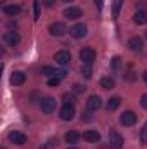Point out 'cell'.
I'll return each instance as SVG.
<instances>
[{"label": "cell", "mask_w": 147, "mask_h": 149, "mask_svg": "<svg viewBox=\"0 0 147 149\" xmlns=\"http://www.w3.org/2000/svg\"><path fill=\"white\" fill-rule=\"evenodd\" d=\"M40 149H47V146H43V148H40Z\"/></svg>", "instance_id": "cell-35"}, {"label": "cell", "mask_w": 147, "mask_h": 149, "mask_svg": "<svg viewBox=\"0 0 147 149\" xmlns=\"http://www.w3.org/2000/svg\"><path fill=\"white\" fill-rule=\"evenodd\" d=\"M119 123L125 125V127H132L137 123V114L133 111H125L121 116H119Z\"/></svg>", "instance_id": "cell-3"}, {"label": "cell", "mask_w": 147, "mask_h": 149, "mask_svg": "<svg viewBox=\"0 0 147 149\" xmlns=\"http://www.w3.org/2000/svg\"><path fill=\"white\" fill-rule=\"evenodd\" d=\"M0 149H5V148H0Z\"/></svg>", "instance_id": "cell-39"}, {"label": "cell", "mask_w": 147, "mask_h": 149, "mask_svg": "<svg viewBox=\"0 0 147 149\" xmlns=\"http://www.w3.org/2000/svg\"><path fill=\"white\" fill-rule=\"evenodd\" d=\"M95 5H97V9L101 10V9H102V5H104V0H95Z\"/></svg>", "instance_id": "cell-32"}, {"label": "cell", "mask_w": 147, "mask_h": 149, "mask_svg": "<svg viewBox=\"0 0 147 149\" xmlns=\"http://www.w3.org/2000/svg\"><path fill=\"white\" fill-rule=\"evenodd\" d=\"M69 33H71L73 38H81L87 35V26L85 24H74L73 28L69 30Z\"/></svg>", "instance_id": "cell-12"}, {"label": "cell", "mask_w": 147, "mask_h": 149, "mask_svg": "<svg viewBox=\"0 0 147 149\" xmlns=\"http://www.w3.org/2000/svg\"><path fill=\"white\" fill-rule=\"evenodd\" d=\"M109 146L112 149H121L123 148V137H121L116 130H112L109 134Z\"/></svg>", "instance_id": "cell-6"}, {"label": "cell", "mask_w": 147, "mask_h": 149, "mask_svg": "<svg viewBox=\"0 0 147 149\" xmlns=\"http://www.w3.org/2000/svg\"><path fill=\"white\" fill-rule=\"evenodd\" d=\"M2 2H5V0H2Z\"/></svg>", "instance_id": "cell-40"}, {"label": "cell", "mask_w": 147, "mask_h": 149, "mask_svg": "<svg viewBox=\"0 0 147 149\" xmlns=\"http://www.w3.org/2000/svg\"><path fill=\"white\" fill-rule=\"evenodd\" d=\"M24 80H26V74L23 73V71H14V73L10 74V83H12V85H16V87L23 85V83H24Z\"/></svg>", "instance_id": "cell-14"}, {"label": "cell", "mask_w": 147, "mask_h": 149, "mask_svg": "<svg viewBox=\"0 0 147 149\" xmlns=\"http://www.w3.org/2000/svg\"><path fill=\"white\" fill-rule=\"evenodd\" d=\"M68 149H78V148H68Z\"/></svg>", "instance_id": "cell-37"}, {"label": "cell", "mask_w": 147, "mask_h": 149, "mask_svg": "<svg viewBox=\"0 0 147 149\" xmlns=\"http://www.w3.org/2000/svg\"><path fill=\"white\" fill-rule=\"evenodd\" d=\"M140 104H142V108H144V109H147V94H144V95H142Z\"/></svg>", "instance_id": "cell-30"}, {"label": "cell", "mask_w": 147, "mask_h": 149, "mask_svg": "<svg viewBox=\"0 0 147 149\" xmlns=\"http://www.w3.org/2000/svg\"><path fill=\"white\" fill-rule=\"evenodd\" d=\"M73 90H74V94H81V92H85L87 88H85V85H80V83H76L73 87Z\"/></svg>", "instance_id": "cell-26"}, {"label": "cell", "mask_w": 147, "mask_h": 149, "mask_svg": "<svg viewBox=\"0 0 147 149\" xmlns=\"http://www.w3.org/2000/svg\"><path fill=\"white\" fill-rule=\"evenodd\" d=\"M81 120H85V121H90L92 118H90V114H87V113H85V114H81Z\"/></svg>", "instance_id": "cell-33"}, {"label": "cell", "mask_w": 147, "mask_h": 149, "mask_svg": "<svg viewBox=\"0 0 147 149\" xmlns=\"http://www.w3.org/2000/svg\"><path fill=\"white\" fill-rule=\"evenodd\" d=\"M121 5H123V0H112V16L118 17L119 10H121Z\"/></svg>", "instance_id": "cell-22"}, {"label": "cell", "mask_w": 147, "mask_h": 149, "mask_svg": "<svg viewBox=\"0 0 147 149\" xmlns=\"http://www.w3.org/2000/svg\"><path fill=\"white\" fill-rule=\"evenodd\" d=\"M19 12H21V7L16 5V3H12V5H5V7H3V14H7V16H17Z\"/></svg>", "instance_id": "cell-19"}, {"label": "cell", "mask_w": 147, "mask_h": 149, "mask_svg": "<svg viewBox=\"0 0 147 149\" xmlns=\"http://www.w3.org/2000/svg\"><path fill=\"white\" fill-rule=\"evenodd\" d=\"M146 38H147V31H146Z\"/></svg>", "instance_id": "cell-38"}, {"label": "cell", "mask_w": 147, "mask_h": 149, "mask_svg": "<svg viewBox=\"0 0 147 149\" xmlns=\"http://www.w3.org/2000/svg\"><path fill=\"white\" fill-rule=\"evenodd\" d=\"M3 42H5L9 47H16V45L19 43V35L14 33V31H9V33L3 35Z\"/></svg>", "instance_id": "cell-13"}, {"label": "cell", "mask_w": 147, "mask_h": 149, "mask_svg": "<svg viewBox=\"0 0 147 149\" xmlns=\"http://www.w3.org/2000/svg\"><path fill=\"white\" fill-rule=\"evenodd\" d=\"M101 106H102V101H101L99 95H90V97L87 99V108H88L90 111H97Z\"/></svg>", "instance_id": "cell-10"}, {"label": "cell", "mask_w": 147, "mask_h": 149, "mask_svg": "<svg viewBox=\"0 0 147 149\" xmlns=\"http://www.w3.org/2000/svg\"><path fill=\"white\" fill-rule=\"evenodd\" d=\"M119 64H121V59H119V57H114V59L111 61V66H112V68H119Z\"/></svg>", "instance_id": "cell-28"}, {"label": "cell", "mask_w": 147, "mask_h": 149, "mask_svg": "<svg viewBox=\"0 0 147 149\" xmlns=\"http://www.w3.org/2000/svg\"><path fill=\"white\" fill-rule=\"evenodd\" d=\"M64 104H73L74 106V95H64Z\"/></svg>", "instance_id": "cell-27"}, {"label": "cell", "mask_w": 147, "mask_h": 149, "mask_svg": "<svg viewBox=\"0 0 147 149\" xmlns=\"http://www.w3.org/2000/svg\"><path fill=\"white\" fill-rule=\"evenodd\" d=\"M49 31H50V35H54V37H62V35L66 33V26H64L62 23H52V24L49 26Z\"/></svg>", "instance_id": "cell-9"}, {"label": "cell", "mask_w": 147, "mask_h": 149, "mask_svg": "<svg viewBox=\"0 0 147 149\" xmlns=\"http://www.w3.org/2000/svg\"><path fill=\"white\" fill-rule=\"evenodd\" d=\"M49 87H57L59 83H61V78H57V76H52V78H49Z\"/></svg>", "instance_id": "cell-23"}, {"label": "cell", "mask_w": 147, "mask_h": 149, "mask_svg": "<svg viewBox=\"0 0 147 149\" xmlns=\"http://www.w3.org/2000/svg\"><path fill=\"white\" fill-rule=\"evenodd\" d=\"M142 45H144V43H142V38H139V37H132L128 40V47H130L132 50H135V52H137V50H142Z\"/></svg>", "instance_id": "cell-16"}, {"label": "cell", "mask_w": 147, "mask_h": 149, "mask_svg": "<svg viewBox=\"0 0 147 149\" xmlns=\"http://www.w3.org/2000/svg\"><path fill=\"white\" fill-rule=\"evenodd\" d=\"M64 139H66V142H68V144H74V142H78V141L81 139V135H80L76 130H69V132L64 135Z\"/></svg>", "instance_id": "cell-18"}, {"label": "cell", "mask_w": 147, "mask_h": 149, "mask_svg": "<svg viewBox=\"0 0 147 149\" xmlns=\"http://www.w3.org/2000/svg\"><path fill=\"white\" fill-rule=\"evenodd\" d=\"M43 5H45L47 9H52V7L57 5V0H43Z\"/></svg>", "instance_id": "cell-25"}, {"label": "cell", "mask_w": 147, "mask_h": 149, "mask_svg": "<svg viewBox=\"0 0 147 149\" xmlns=\"http://www.w3.org/2000/svg\"><path fill=\"white\" fill-rule=\"evenodd\" d=\"M80 59L83 64H92L95 61V50L92 47H83L80 50Z\"/></svg>", "instance_id": "cell-1"}, {"label": "cell", "mask_w": 147, "mask_h": 149, "mask_svg": "<svg viewBox=\"0 0 147 149\" xmlns=\"http://www.w3.org/2000/svg\"><path fill=\"white\" fill-rule=\"evenodd\" d=\"M119 106H121V99H119V97H111L109 101H107V109H109V111L118 109Z\"/></svg>", "instance_id": "cell-20"}, {"label": "cell", "mask_w": 147, "mask_h": 149, "mask_svg": "<svg viewBox=\"0 0 147 149\" xmlns=\"http://www.w3.org/2000/svg\"><path fill=\"white\" fill-rule=\"evenodd\" d=\"M9 141L12 144H16V146H24L26 141H28V137L23 132H19V130H12V132H9Z\"/></svg>", "instance_id": "cell-2"}, {"label": "cell", "mask_w": 147, "mask_h": 149, "mask_svg": "<svg viewBox=\"0 0 147 149\" xmlns=\"http://www.w3.org/2000/svg\"><path fill=\"white\" fill-rule=\"evenodd\" d=\"M64 2H73V0H64Z\"/></svg>", "instance_id": "cell-36"}, {"label": "cell", "mask_w": 147, "mask_h": 149, "mask_svg": "<svg viewBox=\"0 0 147 149\" xmlns=\"http://www.w3.org/2000/svg\"><path fill=\"white\" fill-rule=\"evenodd\" d=\"M83 139H85L87 142H97V141L101 139V134H99L97 130H87V132L83 134Z\"/></svg>", "instance_id": "cell-15"}, {"label": "cell", "mask_w": 147, "mask_h": 149, "mask_svg": "<svg viewBox=\"0 0 147 149\" xmlns=\"http://www.w3.org/2000/svg\"><path fill=\"white\" fill-rule=\"evenodd\" d=\"M42 74H47V76H57V78H64L66 76V71L64 70H55L52 66H43L42 68Z\"/></svg>", "instance_id": "cell-8"}, {"label": "cell", "mask_w": 147, "mask_h": 149, "mask_svg": "<svg viewBox=\"0 0 147 149\" xmlns=\"http://www.w3.org/2000/svg\"><path fill=\"white\" fill-rule=\"evenodd\" d=\"M142 142H147V123H146V127L142 128Z\"/></svg>", "instance_id": "cell-31"}, {"label": "cell", "mask_w": 147, "mask_h": 149, "mask_svg": "<svg viewBox=\"0 0 147 149\" xmlns=\"http://www.w3.org/2000/svg\"><path fill=\"white\" fill-rule=\"evenodd\" d=\"M40 17V3H38V0H35V19Z\"/></svg>", "instance_id": "cell-29"}, {"label": "cell", "mask_w": 147, "mask_h": 149, "mask_svg": "<svg viewBox=\"0 0 147 149\" xmlns=\"http://www.w3.org/2000/svg\"><path fill=\"white\" fill-rule=\"evenodd\" d=\"M54 59H55V63H57V64L66 66V64H69V61H71V54H69L68 50H59V52H55Z\"/></svg>", "instance_id": "cell-5"}, {"label": "cell", "mask_w": 147, "mask_h": 149, "mask_svg": "<svg viewBox=\"0 0 147 149\" xmlns=\"http://www.w3.org/2000/svg\"><path fill=\"white\" fill-rule=\"evenodd\" d=\"M81 73L85 74V76H87V78H90V76H92V70H90V64H83V66H81Z\"/></svg>", "instance_id": "cell-24"}, {"label": "cell", "mask_w": 147, "mask_h": 149, "mask_svg": "<svg viewBox=\"0 0 147 149\" xmlns=\"http://www.w3.org/2000/svg\"><path fill=\"white\" fill-rule=\"evenodd\" d=\"M101 87L104 88V90H109L114 87V80L109 78V76H104V78H101Z\"/></svg>", "instance_id": "cell-21"}, {"label": "cell", "mask_w": 147, "mask_h": 149, "mask_svg": "<svg viewBox=\"0 0 147 149\" xmlns=\"http://www.w3.org/2000/svg\"><path fill=\"white\" fill-rule=\"evenodd\" d=\"M59 116H61L64 121H69V120H73V116H74V106H73V104H64V106L61 108Z\"/></svg>", "instance_id": "cell-7"}, {"label": "cell", "mask_w": 147, "mask_h": 149, "mask_svg": "<svg viewBox=\"0 0 147 149\" xmlns=\"http://www.w3.org/2000/svg\"><path fill=\"white\" fill-rule=\"evenodd\" d=\"M133 23H135V24H147V10H139V12H135Z\"/></svg>", "instance_id": "cell-17"}, {"label": "cell", "mask_w": 147, "mask_h": 149, "mask_svg": "<svg viewBox=\"0 0 147 149\" xmlns=\"http://www.w3.org/2000/svg\"><path fill=\"white\" fill-rule=\"evenodd\" d=\"M81 16H83V10L78 9V7H69V9L64 10V17L66 19H80Z\"/></svg>", "instance_id": "cell-11"}, {"label": "cell", "mask_w": 147, "mask_h": 149, "mask_svg": "<svg viewBox=\"0 0 147 149\" xmlns=\"http://www.w3.org/2000/svg\"><path fill=\"white\" fill-rule=\"evenodd\" d=\"M55 106H57V102H55V99H54V97H43V99H42V102H40V108H42V111H43V113L55 111Z\"/></svg>", "instance_id": "cell-4"}, {"label": "cell", "mask_w": 147, "mask_h": 149, "mask_svg": "<svg viewBox=\"0 0 147 149\" xmlns=\"http://www.w3.org/2000/svg\"><path fill=\"white\" fill-rule=\"evenodd\" d=\"M144 80H146V81H147V71H146V73H144Z\"/></svg>", "instance_id": "cell-34"}]
</instances>
